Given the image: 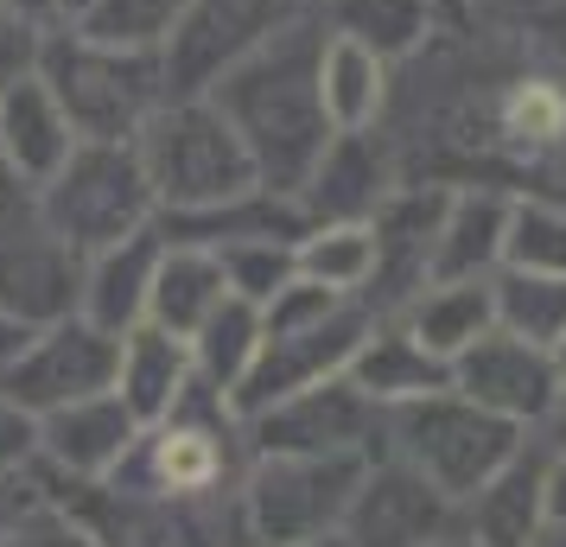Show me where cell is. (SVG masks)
<instances>
[{
	"label": "cell",
	"mask_w": 566,
	"mask_h": 547,
	"mask_svg": "<svg viewBox=\"0 0 566 547\" xmlns=\"http://www.w3.org/2000/svg\"><path fill=\"white\" fill-rule=\"evenodd\" d=\"M300 242H274V235H255V242H223L217 261H223V281H230L235 299H249V306H268L274 293L300 274V255H293Z\"/></svg>",
	"instance_id": "obj_33"
},
{
	"label": "cell",
	"mask_w": 566,
	"mask_h": 547,
	"mask_svg": "<svg viewBox=\"0 0 566 547\" xmlns=\"http://www.w3.org/2000/svg\"><path fill=\"white\" fill-rule=\"evenodd\" d=\"M27 338H32V325H20L13 313H0V369L13 364L20 350H27Z\"/></svg>",
	"instance_id": "obj_41"
},
{
	"label": "cell",
	"mask_w": 566,
	"mask_h": 547,
	"mask_svg": "<svg viewBox=\"0 0 566 547\" xmlns=\"http://www.w3.org/2000/svg\"><path fill=\"white\" fill-rule=\"evenodd\" d=\"M369 325L376 313L363 306V299H344L332 318H318V325H300V332H261V350L249 376L235 382L230 408L235 420L261 414V408H274L286 395L312 389V382H325V376H344L350 357H357V344L369 338Z\"/></svg>",
	"instance_id": "obj_8"
},
{
	"label": "cell",
	"mask_w": 566,
	"mask_h": 547,
	"mask_svg": "<svg viewBox=\"0 0 566 547\" xmlns=\"http://www.w3.org/2000/svg\"><path fill=\"white\" fill-rule=\"evenodd\" d=\"M427 547H478V541H471V535H464L459 522H452V528H446V535H433Z\"/></svg>",
	"instance_id": "obj_44"
},
{
	"label": "cell",
	"mask_w": 566,
	"mask_h": 547,
	"mask_svg": "<svg viewBox=\"0 0 566 547\" xmlns=\"http://www.w3.org/2000/svg\"><path fill=\"white\" fill-rule=\"evenodd\" d=\"M13 210H32V185L13 172V159L0 147V217H13Z\"/></svg>",
	"instance_id": "obj_38"
},
{
	"label": "cell",
	"mask_w": 566,
	"mask_h": 547,
	"mask_svg": "<svg viewBox=\"0 0 566 547\" xmlns=\"http://www.w3.org/2000/svg\"><path fill=\"white\" fill-rule=\"evenodd\" d=\"M39 77L57 96L64 122L77 128V140H134L147 128V115L166 103V64H159V52L103 45V39H90L77 27L45 32Z\"/></svg>",
	"instance_id": "obj_3"
},
{
	"label": "cell",
	"mask_w": 566,
	"mask_h": 547,
	"mask_svg": "<svg viewBox=\"0 0 566 547\" xmlns=\"http://www.w3.org/2000/svg\"><path fill=\"white\" fill-rule=\"evenodd\" d=\"M39 45H45V27H32V20H20V13L0 7V96L20 77L39 71Z\"/></svg>",
	"instance_id": "obj_35"
},
{
	"label": "cell",
	"mask_w": 566,
	"mask_h": 547,
	"mask_svg": "<svg viewBox=\"0 0 566 547\" xmlns=\"http://www.w3.org/2000/svg\"><path fill=\"white\" fill-rule=\"evenodd\" d=\"M223 299H230V281H223L217 249H205V242H172L166 235V255L154 267V293H147V325H159V332H172V338L191 344V332Z\"/></svg>",
	"instance_id": "obj_23"
},
{
	"label": "cell",
	"mask_w": 566,
	"mask_h": 547,
	"mask_svg": "<svg viewBox=\"0 0 566 547\" xmlns=\"http://www.w3.org/2000/svg\"><path fill=\"white\" fill-rule=\"evenodd\" d=\"M496 293V325L515 338L554 350L566 338V274H528V267H496L490 274Z\"/></svg>",
	"instance_id": "obj_29"
},
{
	"label": "cell",
	"mask_w": 566,
	"mask_h": 547,
	"mask_svg": "<svg viewBox=\"0 0 566 547\" xmlns=\"http://www.w3.org/2000/svg\"><path fill=\"white\" fill-rule=\"evenodd\" d=\"M32 459H39V414L0 389V471H32Z\"/></svg>",
	"instance_id": "obj_36"
},
{
	"label": "cell",
	"mask_w": 566,
	"mask_h": 547,
	"mask_svg": "<svg viewBox=\"0 0 566 547\" xmlns=\"http://www.w3.org/2000/svg\"><path fill=\"white\" fill-rule=\"evenodd\" d=\"M7 547H103V535H96L83 516H71L64 503H52V496L39 491V503L20 516V528H13Z\"/></svg>",
	"instance_id": "obj_34"
},
{
	"label": "cell",
	"mask_w": 566,
	"mask_h": 547,
	"mask_svg": "<svg viewBox=\"0 0 566 547\" xmlns=\"http://www.w3.org/2000/svg\"><path fill=\"white\" fill-rule=\"evenodd\" d=\"M452 522H459L452 496L433 491L413 465L376 452L357 496H350V509H344V522H337V541L344 547H427Z\"/></svg>",
	"instance_id": "obj_12"
},
{
	"label": "cell",
	"mask_w": 566,
	"mask_h": 547,
	"mask_svg": "<svg viewBox=\"0 0 566 547\" xmlns=\"http://www.w3.org/2000/svg\"><path fill=\"white\" fill-rule=\"evenodd\" d=\"M0 7H7V13H20V20H32V27H39V20H64V7H57V0H0Z\"/></svg>",
	"instance_id": "obj_42"
},
{
	"label": "cell",
	"mask_w": 566,
	"mask_h": 547,
	"mask_svg": "<svg viewBox=\"0 0 566 547\" xmlns=\"http://www.w3.org/2000/svg\"><path fill=\"white\" fill-rule=\"evenodd\" d=\"M446 198H452V185H395L382 198V210L369 217V230H376V281L363 293V306L376 318H395L413 293L433 281Z\"/></svg>",
	"instance_id": "obj_13"
},
{
	"label": "cell",
	"mask_w": 566,
	"mask_h": 547,
	"mask_svg": "<svg viewBox=\"0 0 566 547\" xmlns=\"http://www.w3.org/2000/svg\"><path fill=\"white\" fill-rule=\"evenodd\" d=\"M554 364H560V376H566V338H560V344H554Z\"/></svg>",
	"instance_id": "obj_47"
},
{
	"label": "cell",
	"mask_w": 566,
	"mask_h": 547,
	"mask_svg": "<svg viewBox=\"0 0 566 547\" xmlns=\"http://www.w3.org/2000/svg\"><path fill=\"white\" fill-rule=\"evenodd\" d=\"M522 440H528V427L464 401L459 389H433V395L382 408V452L413 465L452 503H464L484 477H496L522 452Z\"/></svg>",
	"instance_id": "obj_4"
},
{
	"label": "cell",
	"mask_w": 566,
	"mask_h": 547,
	"mask_svg": "<svg viewBox=\"0 0 566 547\" xmlns=\"http://www.w3.org/2000/svg\"><path fill=\"white\" fill-rule=\"evenodd\" d=\"M255 350H261V306L235 299V293L205 318V325H198V332H191V369H198V382L217 389L223 401H230L235 382L249 376Z\"/></svg>",
	"instance_id": "obj_27"
},
{
	"label": "cell",
	"mask_w": 566,
	"mask_h": 547,
	"mask_svg": "<svg viewBox=\"0 0 566 547\" xmlns=\"http://www.w3.org/2000/svg\"><path fill=\"white\" fill-rule=\"evenodd\" d=\"M325 27L382 57H413L433 39V0H325Z\"/></svg>",
	"instance_id": "obj_26"
},
{
	"label": "cell",
	"mask_w": 566,
	"mask_h": 547,
	"mask_svg": "<svg viewBox=\"0 0 566 547\" xmlns=\"http://www.w3.org/2000/svg\"><path fill=\"white\" fill-rule=\"evenodd\" d=\"M140 166L154 179L159 217H185V210H217L261 191L255 159L230 128V115L210 96H172L147 115V128L134 134Z\"/></svg>",
	"instance_id": "obj_2"
},
{
	"label": "cell",
	"mask_w": 566,
	"mask_h": 547,
	"mask_svg": "<svg viewBox=\"0 0 566 547\" xmlns=\"http://www.w3.org/2000/svg\"><path fill=\"white\" fill-rule=\"evenodd\" d=\"M376 408H395V401H413V395H433V389H452V364L433 357L427 344L413 338L401 318H376L369 338L357 344V357L344 369Z\"/></svg>",
	"instance_id": "obj_20"
},
{
	"label": "cell",
	"mask_w": 566,
	"mask_h": 547,
	"mask_svg": "<svg viewBox=\"0 0 566 547\" xmlns=\"http://www.w3.org/2000/svg\"><path fill=\"white\" fill-rule=\"evenodd\" d=\"M535 547H566V528H547V535H541Z\"/></svg>",
	"instance_id": "obj_45"
},
{
	"label": "cell",
	"mask_w": 566,
	"mask_h": 547,
	"mask_svg": "<svg viewBox=\"0 0 566 547\" xmlns=\"http://www.w3.org/2000/svg\"><path fill=\"white\" fill-rule=\"evenodd\" d=\"M369 452H255L235 484L249 547H306L337 535Z\"/></svg>",
	"instance_id": "obj_5"
},
{
	"label": "cell",
	"mask_w": 566,
	"mask_h": 547,
	"mask_svg": "<svg viewBox=\"0 0 566 547\" xmlns=\"http://www.w3.org/2000/svg\"><path fill=\"white\" fill-rule=\"evenodd\" d=\"M547 528H566V452H547Z\"/></svg>",
	"instance_id": "obj_39"
},
{
	"label": "cell",
	"mask_w": 566,
	"mask_h": 547,
	"mask_svg": "<svg viewBox=\"0 0 566 547\" xmlns=\"http://www.w3.org/2000/svg\"><path fill=\"white\" fill-rule=\"evenodd\" d=\"M115 369H122V338L90 325L83 313L57 318V325H39L27 338V350L0 369V389L13 395L32 414H52L64 401H83V395L115 389Z\"/></svg>",
	"instance_id": "obj_9"
},
{
	"label": "cell",
	"mask_w": 566,
	"mask_h": 547,
	"mask_svg": "<svg viewBox=\"0 0 566 547\" xmlns=\"http://www.w3.org/2000/svg\"><path fill=\"white\" fill-rule=\"evenodd\" d=\"M503 267L566 274V204H547V198H515L510 235H503Z\"/></svg>",
	"instance_id": "obj_32"
},
{
	"label": "cell",
	"mask_w": 566,
	"mask_h": 547,
	"mask_svg": "<svg viewBox=\"0 0 566 547\" xmlns=\"http://www.w3.org/2000/svg\"><path fill=\"white\" fill-rule=\"evenodd\" d=\"M191 0H90L71 27L103 39V45H128V52H159L172 27L185 20Z\"/></svg>",
	"instance_id": "obj_31"
},
{
	"label": "cell",
	"mask_w": 566,
	"mask_h": 547,
	"mask_svg": "<svg viewBox=\"0 0 566 547\" xmlns=\"http://www.w3.org/2000/svg\"><path fill=\"white\" fill-rule=\"evenodd\" d=\"M515 198L496 185H459L446 198V223H439L433 249V281H490L503 267V235H510Z\"/></svg>",
	"instance_id": "obj_19"
},
{
	"label": "cell",
	"mask_w": 566,
	"mask_h": 547,
	"mask_svg": "<svg viewBox=\"0 0 566 547\" xmlns=\"http://www.w3.org/2000/svg\"><path fill=\"white\" fill-rule=\"evenodd\" d=\"M0 147H7L13 172H20L32 191L52 179L57 166L71 159V147H77V128L64 122V108H57V96L45 90L39 71L20 77L7 96H0Z\"/></svg>",
	"instance_id": "obj_22"
},
{
	"label": "cell",
	"mask_w": 566,
	"mask_h": 547,
	"mask_svg": "<svg viewBox=\"0 0 566 547\" xmlns=\"http://www.w3.org/2000/svg\"><path fill=\"white\" fill-rule=\"evenodd\" d=\"M32 503H39L32 471H0V547L13 541V528H20V516H27Z\"/></svg>",
	"instance_id": "obj_37"
},
{
	"label": "cell",
	"mask_w": 566,
	"mask_h": 547,
	"mask_svg": "<svg viewBox=\"0 0 566 547\" xmlns=\"http://www.w3.org/2000/svg\"><path fill=\"white\" fill-rule=\"evenodd\" d=\"M535 440L547 445V452H566V382H560V395H554V408H547V414H541Z\"/></svg>",
	"instance_id": "obj_40"
},
{
	"label": "cell",
	"mask_w": 566,
	"mask_h": 547,
	"mask_svg": "<svg viewBox=\"0 0 566 547\" xmlns=\"http://www.w3.org/2000/svg\"><path fill=\"white\" fill-rule=\"evenodd\" d=\"M57 7H64V20H77V13L90 7V0H57Z\"/></svg>",
	"instance_id": "obj_46"
},
{
	"label": "cell",
	"mask_w": 566,
	"mask_h": 547,
	"mask_svg": "<svg viewBox=\"0 0 566 547\" xmlns=\"http://www.w3.org/2000/svg\"><path fill=\"white\" fill-rule=\"evenodd\" d=\"M395 318H401L433 357L452 364L459 350H471V344L496 325V293H490V281H427Z\"/></svg>",
	"instance_id": "obj_24"
},
{
	"label": "cell",
	"mask_w": 566,
	"mask_h": 547,
	"mask_svg": "<svg viewBox=\"0 0 566 547\" xmlns=\"http://www.w3.org/2000/svg\"><path fill=\"white\" fill-rule=\"evenodd\" d=\"M395 185H401V166L382 134L337 128L332 147L312 166V179L300 185V210H306V223H369Z\"/></svg>",
	"instance_id": "obj_15"
},
{
	"label": "cell",
	"mask_w": 566,
	"mask_h": 547,
	"mask_svg": "<svg viewBox=\"0 0 566 547\" xmlns=\"http://www.w3.org/2000/svg\"><path fill=\"white\" fill-rule=\"evenodd\" d=\"M560 382L566 376H560V364H554V350L515 338V332H503V325H490L471 350L452 357V389H459L464 401L490 408V414L528 427V433H535L541 414L554 408Z\"/></svg>",
	"instance_id": "obj_14"
},
{
	"label": "cell",
	"mask_w": 566,
	"mask_h": 547,
	"mask_svg": "<svg viewBox=\"0 0 566 547\" xmlns=\"http://www.w3.org/2000/svg\"><path fill=\"white\" fill-rule=\"evenodd\" d=\"M293 255H300L306 281H325L350 299H363L376 281V230L369 223H312Z\"/></svg>",
	"instance_id": "obj_30"
},
{
	"label": "cell",
	"mask_w": 566,
	"mask_h": 547,
	"mask_svg": "<svg viewBox=\"0 0 566 547\" xmlns=\"http://www.w3.org/2000/svg\"><path fill=\"white\" fill-rule=\"evenodd\" d=\"M318 52H325V20L306 13L274 39H261L249 57H235L205 90L230 115V128L242 134L261 191L300 198V185L312 179L318 154L337 134L332 115H325V90H318Z\"/></svg>",
	"instance_id": "obj_1"
},
{
	"label": "cell",
	"mask_w": 566,
	"mask_h": 547,
	"mask_svg": "<svg viewBox=\"0 0 566 547\" xmlns=\"http://www.w3.org/2000/svg\"><path fill=\"white\" fill-rule=\"evenodd\" d=\"M459 528L478 547H535L547 535V445L528 433L510 465L459 503Z\"/></svg>",
	"instance_id": "obj_17"
},
{
	"label": "cell",
	"mask_w": 566,
	"mask_h": 547,
	"mask_svg": "<svg viewBox=\"0 0 566 547\" xmlns=\"http://www.w3.org/2000/svg\"><path fill=\"white\" fill-rule=\"evenodd\" d=\"M471 7L478 0H433V13H446V20H471Z\"/></svg>",
	"instance_id": "obj_43"
},
{
	"label": "cell",
	"mask_w": 566,
	"mask_h": 547,
	"mask_svg": "<svg viewBox=\"0 0 566 547\" xmlns=\"http://www.w3.org/2000/svg\"><path fill=\"white\" fill-rule=\"evenodd\" d=\"M140 440V420L128 414V401L115 389L83 395V401H64L52 414H39V465L57 471V477H83L96 484L128 459V445Z\"/></svg>",
	"instance_id": "obj_16"
},
{
	"label": "cell",
	"mask_w": 566,
	"mask_h": 547,
	"mask_svg": "<svg viewBox=\"0 0 566 547\" xmlns=\"http://www.w3.org/2000/svg\"><path fill=\"white\" fill-rule=\"evenodd\" d=\"M191 382H198V369H191V344H185V338L159 332V325H147V318H140L134 332H122L115 395L128 401V414L140 420V427H154V420L172 414Z\"/></svg>",
	"instance_id": "obj_21"
},
{
	"label": "cell",
	"mask_w": 566,
	"mask_h": 547,
	"mask_svg": "<svg viewBox=\"0 0 566 547\" xmlns=\"http://www.w3.org/2000/svg\"><path fill=\"white\" fill-rule=\"evenodd\" d=\"M166 255V230H159V217L147 230L122 235V242H108L96 255H83V306L77 313L90 325H103V332H134L140 318H147V293H154V267Z\"/></svg>",
	"instance_id": "obj_18"
},
{
	"label": "cell",
	"mask_w": 566,
	"mask_h": 547,
	"mask_svg": "<svg viewBox=\"0 0 566 547\" xmlns=\"http://www.w3.org/2000/svg\"><path fill=\"white\" fill-rule=\"evenodd\" d=\"M32 210L77 255H96L108 242L147 230L159 217V198L134 140H77L71 159L32 191Z\"/></svg>",
	"instance_id": "obj_6"
},
{
	"label": "cell",
	"mask_w": 566,
	"mask_h": 547,
	"mask_svg": "<svg viewBox=\"0 0 566 547\" xmlns=\"http://www.w3.org/2000/svg\"><path fill=\"white\" fill-rule=\"evenodd\" d=\"M83 306V255L39 223V210L0 217V313L20 325H57Z\"/></svg>",
	"instance_id": "obj_11"
},
{
	"label": "cell",
	"mask_w": 566,
	"mask_h": 547,
	"mask_svg": "<svg viewBox=\"0 0 566 547\" xmlns=\"http://www.w3.org/2000/svg\"><path fill=\"white\" fill-rule=\"evenodd\" d=\"M318 90H325L332 128H376V115L388 108V64L369 45H357V39H344V32L325 27Z\"/></svg>",
	"instance_id": "obj_25"
},
{
	"label": "cell",
	"mask_w": 566,
	"mask_h": 547,
	"mask_svg": "<svg viewBox=\"0 0 566 547\" xmlns=\"http://www.w3.org/2000/svg\"><path fill=\"white\" fill-rule=\"evenodd\" d=\"M293 20H306V0H191L185 20L172 27V39L159 45L166 103L172 96H205L235 57H249L261 39H274Z\"/></svg>",
	"instance_id": "obj_7"
},
{
	"label": "cell",
	"mask_w": 566,
	"mask_h": 547,
	"mask_svg": "<svg viewBox=\"0 0 566 547\" xmlns=\"http://www.w3.org/2000/svg\"><path fill=\"white\" fill-rule=\"evenodd\" d=\"M242 440H249V459L255 452H369L376 459L382 452V408L350 376H325V382L249 414Z\"/></svg>",
	"instance_id": "obj_10"
},
{
	"label": "cell",
	"mask_w": 566,
	"mask_h": 547,
	"mask_svg": "<svg viewBox=\"0 0 566 547\" xmlns=\"http://www.w3.org/2000/svg\"><path fill=\"white\" fill-rule=\"evenodd\" d=\"M496 147H515V154L566 147V83L547 71H522L496 103Z\"/></svg>",
	"instance_id": "obj_28"
}]
</instances>
